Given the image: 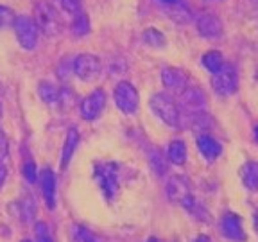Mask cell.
<instances>
[{
    "instance_id": "1",
    "label": "cell",
    "mask_w": 258,
    "mask_h": 242,
    "mask_svg": "<svg viewBox=\"0 0 258 242\" xmlns=\"http://www.w3.org/2000/svg\"><path fill=\"white\" fill-rule=\"evenodd\" d=\"M149 108L160 120L165 122L169 128L183 129V113L177 102L167 93H154L149 99Z\"/></svg>"
},
{
    "instance_id": "2",
    "label": "cell",
    "mask_w": 258,
    "mask_h": 242,
    "mask_svg": "<svg viewBox=\"0 0 258 242\" xmlns=\"http://www.w3.org/2000/svg\"><path fill=\"white\" fill-rule=\"evenodd\" d=\"M34 22H36L40 32H43L45 36H50V38L57 36L61 32V29H63L61 15L47 0H40L34 6Z\"/></svg>"
},
{
    "instance_id": "3",
    "label": "cell",
    "mask_w": 258,
    "mask_h": 242,
    "mask_svg": "<svg viewBox=\"0 0 258 242\" xmlns=\"http://www.w3.org/2000/svg\"><path fill=\"white\" fill-rule=\"evenodd\" d=\"M93 176H95V182L101 187L104 198L111 201L118 194V189H120V170H118V165L113 163V161L97 163Z\"/></svg>"
},
{
    "instance_id": "4",
    "label": "cell",
    "mask_w": 258,
    "mask_h": 242,
    "mask_svg": "<svg viewBox=\"0 0 258 242\" xmlns=\"http://www.w3.org/2000/svg\"><path fill=\"white\" fill-rule=\"evenodd\" d=\"M13 29H15L18 45H20L24 50H34V48H36L38 40H40V29H38L36 22H34L32 16L16 15Z\"/></svg>"
},
{
    "instance_id": "5",
    "label": "cell",
    "mask_w": 258,
    "mask_h": 242,
    "mask_svg": "<svg viewBox=\"0 0 258 242\" xmlns=\"http://www.w3.org/2000/svg\"><path fill=\"white\" fill-rule=\"evenodd\" d=\"M113 99L115 104L124 115H135L140 106V97H138L137 88L129 81H120L115 90H113Z\"/></svg>"
},
{
    "instance_id": "6",
    "label": "cell",
    "mask_w": 258,
    "mask_h": 242,
    "mask_svg": "<svg viewBox=\"0 0 258 242\" xmlns=\"http://www.w3.org/2000/svg\"><path fill=\"white\" fill-rule=\"evenodd\" d=\"M72 72L85 83H92V81L99 79L102 72V63L101 59L93 54H79L76 59L72 61Z\"/></svg>"
},
{
    "instance_id": "7",
    "label": "cell",
    "mask_w": 258,
    "mask_h": 242,
    "mask_svg": "<svg viewBox=\"0 0 258 242\" xmlns=\"http://www.w3.org/2000/svg\"><path fill=\"white\" fill-rule=\"evenodd\" d=\"M212 86L219 95H233L238 90V72L237 67L231 63H226L221 72L212 77Z\"/></svg>"
},
{
    "instance_id": "8",
    "label": "cell",
    "mask_w": 258,
    "mask_h": 242,
    "mask_svg": "<svg viewBox=\"0 0 258 242\" xmlns=\"http://www.w3.org/2000/svg\"><path fill=\"white\" fill-rule=\"evenodd\" d=\"M196 31L201 38L206 40H219L224 34V25L222 20L214 13H201L196 16Z\"/></svg>"
},
{
    "instance_id": "9",
    "label": "cell",
    "mask_w": 258,
    "mask_h": 242,
    "mask_svg": "<svg viewBox=\"0 0 258 242\" xmlns=\"http://www.w3.org/2000/svg\"><path fill=\"white\" fill-rule=\"evenodd\" d=\"M177 106L181 109L183 115H190V113L206 111V95L203 90L196 88V86H188L179 93V101Z\"/></svg>"
},
{
    "instance_id": "10",
    "label": "cell",
    "mask_w": 258,
    "mask_h": 242,
    "mask_svg": "<svg viewBox=\"0 0 258 242\" xmlns=\"http://www.w3.org/2000/svg\"><path fill=\"white\" fill-rule=\"evenodd\" d=\"M104 106H106L104 90H101V88L93 90L92 93H88V95L81 101V104H79L81 118H83V120H95L102 113Z\"/></svg>"
},
{
    "instance_id": "11",
    "label": "cell",
    "mask_w": 258,
    "mask_h": 242,
    "mask_svg": "<svg viewBox=\"0 0 258 242\" xmlns=\"http://www.w3.org/2000/svg\"><path fill=\"white\" fill-rule=\"evenodd\" d=\"M221 233L231 242H246V231L242 224V217L235 212H226L221 219Z\"/></svg>"
},
{
    "instance_id": "12",
    "label": "cell",
    "mask_w": 258,
    "mask_h": 242,
    "mask_svg": "<svg viewBox=\"0 0 258 242\" xmlns=\"http://www.w3.org/2000/svg\"><path fill=\"white\" fill-rule=\"evenodd\" d=\"M161 83L172 93H181L188 88V76L177 67H165L161 70Z\"/></svg>"
},
{
    "instance_id": "13",
    "label": "cell",
    "mask_w": 258,
    "mask_h": 242,
    "mask_svg": "<svg viewBox=\"0 0 258 242\" xmlns=\"http://www.w3.org/2000/svg\"><path fill=\"white\" fill-rule=\"evenodd\" d=\"M38 183H40L41 194H43V199L47 203L48 208H54L56 206V189H57V182H56V174L50 167H45L40 174H38Z\"/></svg>"
},
{
    "instance_id": "14",
    "label": "cell",
    "mask_w": 258,
    "mask_h": 242,
    "mask_svg": "<svg viewBox=\"0 0 258 242\" xmlns=\"http://www.w3.org/2000/svg\"><path fill=\"white\" fill-rule=\"evenodd\" d=\"M196 147H198L199 154L205 158L206 161H215L222 154V144L217 138L210 137V135H198L196 138Z\"/></svg>"
},
{
    "instance_id": "15",
    "label": "cell",
    "mask_w": 258,
    "mask_h": 242,
    "mask_svg": "<svg viewBox=\"0 0 258 242\" xmlns=\"http://www.w3.org/2000/svg\"><path fill=\"white\" fill-rule=\"evenodd\" d=\"M190 194H192V189H190V183L186 177L183 176L169 177V182H167V196H169L170 201L181 203L185 198H188Z\"/></svg>"
},
{
    "instance_id": "16",
    "label": "cell",
    "mask_w": 258,
    "mask_h": 242,
    "mask_svg": "<svg viewBox=\"0 0 258 242\" xmlns=\"http://www.w3.org/2000/svg\"><path fill=\"white\" fill-rule=\"evenodd\" d=\"M188 158V149L183 140H172L167 147V160L174 165H185Z\"/></svg>"
},
{
    "instance_id": "17",
    "label": "cell",
    "mask_w": 258,
    "mask_h": 242,
    "mask_svg": "<svg viewBox=\"0 0 258 242\" xmlns=\"http://www.w3.org/2000/svg\"><path fill=\"white\" fill-rule=\"evenodd\" d=\"M38 95H40V99L45 104H50V106L59 104L61 99H63L61 90L56 85H52V83H48V81H41L40 85H38Z\"/></svg>"
},
{
    "instance_id": "18",
    "label": "cell",
    "mask_w": 258,
    "mask_h": 242,
    "mask_svg": "<svg viewBox=\"0 0 258 242\" xmlns=\"http://www.w3.org/2000/svg\"><path fill=\"white\" fill-rule=\"evenodd\" d=\"M77 142H79V133H77L76 128H70L67 131V137H64L63 153H61V169H67L69 161L72 160V154L77 147Z\"/></svg>"
},
{
    "instance_id": "19",
    "label": "cell",
    "mask_w": 258,
    "mask_h": 242,
    "mask_svg": "<svg viewBox=\"0 0 258 242\" xmlns=\"http://www.w3.org/2000/svg\"><path fill=\"white\" fill-rule=\"evenodd\" d=\"M242 183L247 190L258 192V161H247L240 169Z\"/></svg>"
},
{
    "instance_id": "20",
    "label": "cell",
    "mask_w": 258,
    "mask_h": 242,
    "mask_svg": "<svg viewBox=\"0 0 258 242\" xmlns=\"http://www.w3.org/2000/svg\"><path fill=\"white\" fill-rule=\"evenodd\" d=\"M165 15L169 16L172 22H176V24H188L194 18L192 11H190V8L185 2H179V4H176V6L165 8Z\"/></svg>"
},
{
    "instance_id": "21",
    "label": "cell",
    "mask_w": 258,
    "mask_h": 242,
    "mask_svg": "<svg viewBox=\"0 0 258 242\" xmlns=\"http://www.w3.org/2000/svg\"><path fill=\"white\" fill-rule=\"evenodd\" d=\"M147 160H149L151 169L154 170V174H156L158 177L165 176L167 174V158L161 154L160 149L149 147V149H147Z\"/></svg>"
},
{
    "instance_id": "22",
    "label": "cell",
    "mask_w": 258,
    "mask_h": 242,
    "mask_svg": "<svg viewBox=\"0 0 258 242\" xmlns=\"http://www.w3.org/2000/svg\"><path fill=\"white\" fill-rule=\"evenodd\" d=\"M201 63L206 70H208L212 76H215L217 72H221L222 67H224V57L219 50H208L205 56L201 57Z\"/></svg>"
},
{
    "instance_id": "23",
    "label": "cell",
    "mask_w": 258,
    "mask_h": 242,
    "mask_svg": "<svg viewBox=\"0 0 258 242\" xmlns=\"http://www.w3.org/2000/svg\"><path fill=\"white\" fill-rule=\"evenodd\" d=\"M69 237H70V242H101V238L97 237L93 231H90L88 228L79 226V224L70 226Z\"/></svg>"
},
{
    "instance_id": "24",
    "label": "cell",
    "mask_w": 258,
    "mask_h": 242,
    "mask_svg": "<svg viewBox=\"0 0 258 242\" xmlns=\"http://www.w3.org/2000/svg\"><path fill=\"white\" fill-rule=\"evenodd\" d=\"M142 41H144L145 45H149V47L153 48H163L167 45V38L165 34L161 31H158V29H145L144 32H142Z\"/></svg>"
},
{
    "instance_id": "25",
    "label": "cell",
    "mask_w": 258,
    "mask_h": 242,
    "mask_svg": "<svg viewBox=\"0 0 258 242\" xmlns=\"http://www.w3.org/2000/svg\"><path fill=\"white\" fill-rule=\"evenodd\" d=\"M70 31L76 36H86L90 32V16L85 11H81L79 15L72 16V24H70Z\"/></svg>"
},
{
    "instance_id": "26",
    "label": "cell",
    "mask_w": 258,
    "mask_h": 242,
    "mask_svg": "<svg viewBox=\"0 0 258 242\" xmlns=\"http://www.w3.org/2000/svg\"><path fill=\"white\" fill-rule=\"evenodd\" d=\"M22 174H24L25 182L29 183H36L38 182V172H36V163L34 160L29 156L24 158V163H22Z\"/></svg>"
},
{
    "instance_id": "27",
    "label": "cell",
    "mask_w": 258,
    "mask_h": 242,
    "mask_svg": "<svg viewBox=\"0 0 258 242\" xmlns=\"http://www.w3.org/2000/svg\"><path fill=\"white\" fill-rule=\"evenodd\" d=\"M15 20H16V15L11 8L8 6L0 4V29H8V27H13L15 25Z\"/></svg>"
},
{
    "instance_id": "28",
    "label": "cell",
    "mask_w": 258,
    "mask_h": 242,
    "mask_svg": "<svg viewBox=\"0 0 258 242\" xmlns=\"http://www.w3.org/2000/svg\"><path fill=\"white\" fill-rule=\"evenodd\" d=\"M59 2H61L63 11H67L72 16L79 15L81 11H85V9H83V0H59Z\"/></svg>"
},
{
    "instance_id": "29",
    "label": "cell",
    "mask_w": 258,
    "mask_h": 242,
    "mask_svg": "<svg viewBox=\"0 0 258 242\" xmlns=\"http://www.w3.org/2000/svg\"><path fill=\"white\" fill-rule=\"evenodd\" d=\"M34 212H36V208H34L32 198H27L20 203V214H22V219H24V221H32Z\"/></svg>"
},
{
    "instance_id": "30",
    "label": "cell",
    "mask_w": 258,
    "mask_h": 242,
    "mask_svg": "<svg viewBox=\"0 0 258 242\" xmlns=\"http://www.w3.org/2000/svg\"><path fill=\"white\" fill-rule=\"evenodd\" d=\"M34 235H36L38 242H52V235H50V230H48V226L45 222H36Z\"/></svg>"
},
{
    "instance_id": "31",
    "label": "cell",
    "mask_w": 258,
    "mask_h": 242,
    "mask_svg": "<svg viewBox=\"0 0 258 242\" xmlns=\"http://www.w3.org/2000/svg\"><path fill=\"white\" fill-rule=\"evenodd\" d=\"M9 154V142H8V137H6V133L0 129V163L8 158Z\"/></svg>"
},
{
    "instance_id": "32",
    "label": "cell",
    "mask_w": 258,
    "mask_h": 242,
    "mask_svg": "<svg viewBox=\"0 0 258 242\" xmlns=\"http://www.w3.org/2000/svg\"><path fill=\"white\" fill-rule=\"evenodd\" d=\"M158 4H161L163 8H169V6H176L179 4V2H183V0H156Z\"/></svg>"
},
{
    "instance_id": "33",
    "label": "cell",
    "mask_w": 258,
    "mask_h": 242,
    "mask_svg": "<svg viewBox=\"0 0 258 242\" xmlns=\"http://www.w3.org/2000/svg\"><path fill=\"white\" fill-rule=\"evenodd\" d=\"M6 176H8V172H6V167L0 163V187L4 185V182H6Z\"/></svg>"
},
{
    "instance_id": "34",
    "label": "cell",
    "mask_w": 258,
    "mask_h": 242,
    "mask_svg": "<svg viewBox=\"0 0 258 242\" xmlns=\"http://www.w3.org/2000/svg\"><path fill=\"white\" fill-rule=\"evenodd\" d=\"M194 242H212V240H210L208 235H199V237L196 238V240H194Z\"/></svg>"
},
{
    "instance_id": "35",
    "label": "cell",
    "mask_w": 258,
    "mask_h": 242,
    "mask_svg": "<svg viewBox=\"0 0 258 242\" xmlns=\"http://www.w3.org/2000/svg\"><path fill=\"white\" fill-rule=\"evenodd\" d=\"M253 137H254V142L258 144V124H254V128H253Z\"/></svg>"
},
{
    "instance_id": "36",
    "label": "cell",
    "mask_w": 258,
    "mask_h": 242,
    "mask_svg": "<svg viewBox=\"0 0 258 242\" xmlns=\"http://www.w3.org/2000/svg\"><path fill=\"white\" fill-rule=\"evenodd\" d=\"M254 231L258 233V210L254 212Z\"/></svg>"
},
{
    "instance_id": "37",
    "label": "cell",
    "mask_w": 258,
    "mask_h": 242,
    "mask_svg": "<svg viewBox=\"0 0 258 242\" xmlns=\"http://www.w3.org/2000/svg\"><path fill=\"white\" fill-rule=\"evenodd\" d=\"M149 242H160V240H156V238H149Z\"/></svg>"
},
{
    "instance_id": "38",
    "label": "cell",
    "mask_w": 258,
    "mask_h": 242,
    "mask_svg": "<svg viewBox=\"0 0 258 242\" xmlns=\"http://www.w3.org/2000/svg\"><path fill=\"white\" fill-rule=\"evenodd\" d=\"M254 79H256V81H258V70H256V74H254Z\"/></svg>"
},
{
    "instance_id": "39",
    "label": "cell",
    "mask_w": 258,
    "mask_h": 242,
    "mask_svg": "<svg viewBox=\"0 0 258 242\" xmlns=\"http://www.w3.org/2000/svg\"><path fill=\"white\" fill-rule=\"evenodd\" d=\"M0 115H2V102H0Z\"/></svg>"
},
{
    "instance_id": "40",
    "label": "cell",
    "mask_w": 258,
    "mask_h": 242,
    "mask_svg": "<svg viewBox=\"0 0 258 242\" xmlns=\"http://www.w3.org/2000/svg\"><path fill=\"white\" fill-rule=\"evenodd\" d=\"M208 2H221V0H208Z\"/></svg>"
},
{
    "instance_id": "41",
    "label": "cell",
    "mask_w": 258,
    "mask_h": 242,
    "mask_svg": "<svg viewBox=\"0 0 258 242\" xmlns=\"http://www.w3.org/2000/svg\"><path fill=\"white\" fill-rule=\"evenodd\" d=\"M22 242H31V240H22Z\"/></svg>"
}]
</instances>
